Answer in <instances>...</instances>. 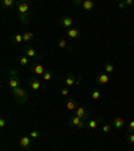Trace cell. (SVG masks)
<instances>
[{"instance_id":"obj_1","label":"cell","mask_w":134,"mask_h":151,"mask_svg":"<svg viewBox=\"0 0 134 151\" xmlns=\"http://www.w3.org/2000/svg\"><path fill=\"white\" fill-rule=\"evenodd\" d=\"M12 95L15 96L16 101H19V103H24L27 100V92L21 86H19L16 89H12Z\"/></svg>"},{"instance_id":"obj_2","label":"cell","mask_w":134,"mask_h":151,"mask_svg":"<svg viewBox=\"0 0 134 151\" xmlns=\"http://www.w3.org/2000/svg\"><path fill=\"white\" fill-rule=\"evenodd\" d=\"M69 124L70 125H74V127H76V128H83L85 127V120L83 119H81V118H78V116L75 115L74 118H71V120L69 121Z\"/></svg>"},{"instance_id":"obj_3","label":"cell","mask_w":134,"mask_h":151,"mask_svg":"<svg viewBox=\"0 0 134 151\" xmlns=\"http://www.w3.org/2000/svg\"><path fill=\"white\" fill-rule=\"evenodd\" d=\"M28 9H30V4L27 2H21V3L18 4V12H19V15H27Z\"/></svg>"},{"instance_id":"obj_4","label":"cell","mask_w":134,"mask_h":151,"mask_svg":"<svg viewBox=\"0 0 134 151\" xmlns=\"http://www.w3.org/2000/svg\"><path fill=\"white\" fill-rule=\"evenodd\" d=\"M75 115L78 116V118L83 119V120H87V119H88V113H87V111H86L85 107H78V108L75 109Z\"/></svg>"},{"instance_id":"obj_5","label":"cell","mask_w":134,"mask_h":151,"mask_svg":"<svg viewBox=\"0 0 134 151\" xmlns=\"http://www.w3.org/2000/svg\"><path fill=\"white\" fill-rule=\"evenodd\" d=\"M32 72L38 74V76H43L44 73H46V70H44V66L40 65V64H34L32 65Z\"/></svg>"},{"instance_id":"obj_6","label":"cell","mask_w":134,"mask_h":151,"mask_svg":"<svg viewBox=\"0 0 134 151\" xmlns=\"http://www.w3.org/2000/svg\"><path fill=\"white\" fill-rule=\"evenodd\" d=\"M113 125L115 130H121L125 127V120L122 118H115V119H113Z\"/></svg>"},{"instance_id":"obj_7","label":"cell","mask_w":134,"mask_h":151,"mask_svg":"<svg viewBox=\"0 0 134 151\" xmlns=\"http://www.w3.org/2000/svg\"><path fill=\"white\" fill-rule=\"evenodd\" d=\"M60 23H62V26H63V27L70 28V27L72 26V18H71V16H64V18H62Z\"/></svg>"},{"instance_id":"obj_8","label":"cell","mask_w":134,"mask_h":151,"mask_svg":"<svg viewBox=\"0 0 134 151\" xmlns=\"http://www.w3.org/2000/svg\"><path fill=\"white\" fill-rule=\"evenodd\" d=\"M97 81H98V84H99V85H105V84L109 82V76H107L106 73H100V74L98 76Z\"/></svg>"},{"instance_id":"obj_9","label":"cell","mask_w":134,"mask_h":151,"mask_svg":"<svg viewBox=\"0 0 134 151\" xmlns=\"http://www.w3.org/2000/svg\"><path fill=\"white\" fill-rule=\"evenodd\" d=\"M102 120V118H97V119H94V120H87V127L88 128H91V130H95L97 127H98V123Z\"/></svg>"},{"instance_id":"obj_10","label":"cell","mask_w":134,"mask_h":151,"mask_svg":"<svg viewBox=\"0 0 134 151\" xmlns=\"http://www.w3.org/2000/svg\"><path fill=\"white\" fill-rule=\"evenodd\" d=\"M26 55L27 57H31V58H38V60H40L42 55H38L36 51L34 50L32 47H26Z\"/></svg>"},{"instance_id":"obj_11","label":"cell","mask_w":134,"mask_h":151,"mask_svg":"<svg viewBox=\"0 0 134 151\" xmlns=\"http://www.w3.org/2000/svg\"><path fill=\"white\" fill-rule=\"evenodd\" d=\"M82 7H83L85 11H91L95 7V4H94V2H91V0H85L82 3Z\"/></svg>"},{"instance_id":"obj_12","label":"cell","mask_w":134,"mask_h":151,"mask_svg":"<svg viewBox=\"0 0 134 151\" xmlns=\"http://www.w3.org/2000/svg\"><path fill=\"white\" fill-rule=\"evenodd\" d=\"M19 144L21 146V147H24V148H27V147H30L31 146V140H30V136H23L19 140Z\"/></svg>"},{"instance_id":"obj_13","label":"cell","mask_w":134,"mask_h":151,"mask_svg":"<svg viewBox=\"0 0 134 151\" xmlns=\"http://www.w3.org/2000/svg\"><path fill=\"white\" fill-rule=\"evenodd\" d=\"M20 86V81H19V78H16V77H12L9 80V88L11 89H16V88H19Z\"/></svg>"},{"instance_id":"obj_14","label":"cell","mask_w":134,"mask_h":151,"mask_svg":"<svg viewBox=\"0 0 134 151\" xmlns=\"http://www.w3.org/2000/svg\"><path fill=\"white\" fill-rule=\"evenodd\" d=\"M79 31H78V30H75V28H70L69 31H67V35H69L71 39L72 38H78V37H79Z\"/></svg>"},{"instance_id":"obj_15","label":"cell","mask_w":134,"mask_h":151,"mask_svg":"<svg viewBox=\"0 0 134 151\" xmlns=\"http://www.w3.org/2000/svg\"><path fill=\"white\" fill-rule=\"evenodd\" d=\"M105 72L106 73H113L114 72V65L111 62H105Z\"/></svg>"},{"instance_id":"obj_16","label":"cell","mask_w":134,"mask_h":151,"mask_svg":"<svg viewBox=\"0 0 134 151\" xmlns=\"http://www.w3.org/2000/svg\"><path fill=\"white\" fill-rule=\"evenodd\" d=\"M30 86H31L34 90H39V89H40V82H39L38 80H32L31 84H30Z\"/></svg>"},{"instance_id":"obj_17","label":"cell","mask_w":134,"mask_h":151,"mask_svg":"<svg viewBox=\"0 0 134 151\" xmlns=\"http://www.w3.org/2000/svg\"><path fill=\"white\" fill-rule=\"evenodd\" d=\"M74 84H75L74 76H72V74H69V76H67V78H66V85H67V86H72Z\"/></svg>"},{"instance_id":"obj_18","label":"cell","mask_w":134,"mask_h":151,"mask_svg":"<svg viewBox=\"0 0 134 151\" xmlns=\"http://www.w3.org/2000/svg\"><path fill=\"white\" fill-rule=\"evenodd\" d=\"M32 38H34V34H32V32H24V34H23V41H24L26 43L30 42Z\"/></svg>"},{"instance_id":"obj_19","label":"cell","mask_w":134,"mask_h":151,"mask_svg":"<svg viewBox=\"0 0 134 151\" xmlns=\"http://www.w3.org/2000/svg\"><path fill=\"white\" fill-rule=\"evenodd\" d=\"M66 108L69 109V111H75V109H76L75 103H74V101H67V103H66Z\"/></svg>"},{"instance_id":"obj_20","label":"cell","mask_w":134,"mask_h":151,"mask_svg":"<svg viewBox=\"0 0 134 151\" xmlns=\"http://www.w3.org/2000/svg\"><path fill=\"white\" fill-rule=\"evenodd\" d=\"M28 62H30V61H28V57H20V58H19V64H20L21 66H27Z\"/></svg>"},{"instance_id":"obj_21","label":"cell","mask_w":134,"mask_h":151,"mask_svg":"<svg viewBox=\"0 0 134 151\" xmlns=\"http://www.w3.org/2000/svg\"><path fill=\"white\" fill-rule=\"evenodd\" d=\"M14 41L16 43H21V42H24L23 41V34H16V35L14 37Z\"/></svg>"},{"instance_id":"obj_22","label":"cell","mask_w":134,"mask_h":151,"mask_svg":"<svg viewBox=\"0 0 134 151\" xmlns=\"http://www.w3.org/2000/svg\"><path fill=\"white\" fill-rule=\"evenodd\" d=\"M14 4H15L14 0H3V6H5V7H11Z\"/></svg>"},{"instance_id":"obj_23","label":"cell","mask_w":134,"mask_h":151,"mask_svg":"<svg viewBox=\"0 0 134 151\" xmlns=\"http://www.w3.org/2000/svg\"><path fill=\"white\" fill-rule=\"evenodd\" d=\"M91 97H93L94 100H98V99L100 97V92H99V90H94L93 93H91Z\"/></svg>"},{"instance_id":"obj_24","label":"cell","mask_w":134,"mask_h":151,"mask_svg":"<svg viewBox=\"0 0 134 151\" xmlns=\"http://www.w3.org/2000/svg\"><path fill=\"white\" fill-rule=\"evenodd\" d=\"M19 20H21L23 23H28L30 22V18L27 15H19Z\"/></svg>"},{"instance_id":"obj_25","label":"cell","mask_w":134,"mask_h":151,"mask_svg":"<svg viewBox=\"0 0 134 151\" xmlns=\"http://www.w3.org/2000/svg\"><path fill=\"white\" fill-rule=\"evenodd\" d=\"M43 78L46 80V81H50V80L52 78V73H51V72H46V73L43 74Z\"/></svg>"},{"instance_id":"obj_26","label":"cell","mask_w":134,"mask_h":151,"mask_svg":"<svg viewBox=\"0 0 134 151\" xmlns=\"http://www.w3.org/2000/svg\"><path fill=\"white\" fill-rule=\"evenodd\" d=\"M102 131H103L105 134H109V132L111 131V125H109V124L103 125V127H102Z\"/></svg>"},{"instance_id":"obj_27","label":"cell","mask_w":134,"mask_h":151,"mask_svg":"<svg viewBox=\"0 0 134 151\" xmlns=\"http://www.w3.org/2000/svg\"><path fill=\"white\" fill-rule=\"evenodd\" d=\"M58 46H59V47H60V49H64V47H66V46H67V42H66L64 39H60V41L58 42Z\"/></svg>"},{"instance_id":"obj_28","label":"cell","mask_w":134,"mask_h":151,"mask_svg":"<svg viewBox=\"0 0 134 151\" xmlns=\"http://www.w3.org/2000/svg\"><path fill=\"white\" fill-rule=\"evenodd\" d=\"M129 134H134V120L129 123Z\"/></svg>"},{"instance_id":"obj_29","label":"cell","mask_w":134,"mask_h":151,"mask_svg":"<svg viewBox=\"0 0 134 151\" xmlns=\"http://www.w3.org/2000/svg\"><path fill=\"white\" fill-rule=\"evenodd\" d=\"M30 136H31V138H38V136H39V132H38L36 130H34V131H31Z\"/></svg>"},{"instance_id":"obj_30","label":"cell","mask_w":134,"mask_h":151,"mask_svg":"<svg viewBox=\"0 0 134 151\" xmlns=\"http://www.w3.org/2000/svg\"><path fill=\"white\" fill-rule=\"evenodd\" d=\"M60 93H62V96H67V95H69V89H67V88H62L60 89Z\"/></svg>"},{"instance_id":"obj_31","label":"cell","mask_w":134,"mask_h":151,"mask_svg":"<svg viewBox=\"0 0 134 151\" xmlns=\"http://www.w3.org/2000/svg\"><path fill=\"white\" fill-rule=\"evenodd\" d=\"M127 140H129L130 143H134V134H130V135H129V138H127Z\"/></svg>"},{"instance_id":"obj_32","label":"cell","mask_w":134,"mask_h":151,"mask_svg":"<svg viewBox=\"0 0 134 151\" xmlns=\"http://www.w3.org/2000/svg\"><path fill=\"white\" fill-rule=\"evenodd\" d=\"M125 6H126V4H125V2H121V3H118V7H119V9H124V8H125Z\"/></svg>"},{"instance_id":"obj_33","label":"cell","mask_w":134,"mask_h":151,"mask_svg":"<svg viewBox=\"0 0 134 151\" xmlns=\"http://www.w3.org/2000/svg\"><path fill=\"white\" fill-rule=\"evenodd\" d=\"M4 125H5V119H0V127L3 128Z\"/></svg>"},{"instance_id":"obj_34","label":"cell","mask_w":134,"mask_h":151,"mask_svg":"<svg viewBox=\"0 0 134 151\" xmlns=\"http://www.w3.org/2000/svg\"><path fill=\"white\" fill-rule=\"evenodd\" d=\"M125 4L126 6H131L133 4V0H125Z\"/></svg>"},{"instance_id":"obj_35","label":"cell","mask_w":134,"mask_h":151,"mask_svg":"<svg viewBox=\"0 0 134 151\" xmlns=\"http://www.w3.org/2000/svg\"><path fill=\"white\" fill-rule=\"evenodd\" d=\"M82 3L83 2H79V0H75V2H74V4H76V6H82Z\"/></svg>"}]
</instances>
